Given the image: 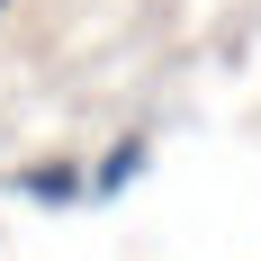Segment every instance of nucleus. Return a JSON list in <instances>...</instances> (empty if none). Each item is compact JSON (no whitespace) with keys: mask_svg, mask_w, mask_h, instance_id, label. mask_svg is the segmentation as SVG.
I'll return each instance as SVG.
<instances>
[{"mask_svg":"<svg viewBox=\"0 0 261 261\" xmlns=\"http://www.w3.org/2000/svg\"><path fill=\"white\" fill-rule=\"evenodd\" d=\"M144 162H153V144H144V135H117V153L90 171V198H117V189H135V180H144Z\"/></svg>","mask_w":261,"mask_h":261,"instance_id":"obj_1","label":"nucleus"},{"mask_svg":"<svg viewBox=\"0 0 261 261\" xmlns=\"http://www.w3.org/2000/svg\"><path fill=\"white\" fill-rule=\"evenodd\" d=\"M18 189L36 198V207H63V198H81V171L72 162H36V171H18Z\"/></svg>","mask_w":261,"mask_h":261,"instance_id":"obj_2","label":"nucleus"},{"mask_svg":"<svg viewBox=\"0 0 261 261\" xmlns=\"http://www.w3.org/2000/svg\"><path fill=\"white\" fill-rule=\"evenodd\" d=\"M0 9H9V0H0Z\"/></svg>","mask_w":261,"mask_h":261,"instance_id":"obj_3","label":"nucleus"}]
</instances>
